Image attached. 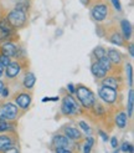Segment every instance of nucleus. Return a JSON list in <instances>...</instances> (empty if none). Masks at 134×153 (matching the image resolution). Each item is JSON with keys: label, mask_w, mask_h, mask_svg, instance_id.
<instances>
[{"label": "nucleus", "mask_w": 134, "mask_h": 153, "mask_svg": "<svg viewBox=\"0 0 134 153\" xmlns=\"http://www.w3.org/2000/svg\"><path fill=\"white\" fill-rule=\"evenodd\" d=\"M20 72V65L18 62H10L9 65H7V68H6V75L7 77H15Z\"/></svg>", "instance_id": "nucleus-7"}, {"label": "nucleus", "mask_w": 134, "mask_h": 153, "mask_svg": "<svg viewBox=\"0 0 134 153\" xmlns=\"http://www.w3.org/2000/svg\"><path fill=\"white\" fill-rule=\"evenodd\" d=\"M11 147V140L6 136H0V151H5Z\"/></svg>", "instance_id": "nucleus-13"}, {"label": "nucleus", "mask_w": 134, "mask_h": 153, "mask_svg": "<svg viewBox=\"0 0 134 153\" xmlns=\"http://www.w3.org/2000/svg\"><path fill=\"white\" fill-rule=\"evenodd\" d=\"M92 16L97 21H102L107 16V6L106 5H97L92 10Z\"/></svg>", "instance_id": "nucleus-6"}, {"label": "nucleus", "mask_w": 134, "mask_h": 153, "mask_svg": "<svg viewBox=\"0 0 134 153\" xmlns=\"http://www.w3.org/2000/svg\"><path fill=\"white\" fill-rule=\"evenodd\" d=\"M1 94H3V96H4V97H6V96H7V90H6L5 87L3 88V91H1Z\"/></svg>", "instance_id": "nucleus-35"}, {"label": "nucleus", "mask_w": 134, "mask_h": 153, "mask_svg": "<svg viewBox=\"0 0 134 153\" xmlns=\"http://www.w3.org/2000/svg\"><path fill=\"white\" fill-rule=\"evenodd\" d=\"M7 123L3 120V118H0V132H3V131H5V129H7Z\"/></svg>", "instance_id": "nucleus-26"}, {"label": "nucleus", "mask_w": 134, "mask_h": 153, "mask_svg": "<svg viewBox=\"0 0 134 153\" xmlns=\"http://www.w3.org/2000/svg\"><path fill=\"white\" fill-rule=\"evenodd\" d=\"M92 72L94 76H97V77H104L107 70H104V68L99 65V62H96L92 65Z\"/></svg>", "instance_id": "nucleus-10"}, {"label": "nucleus", "mask_w": 134, "mask_h": 153, "mask_svg": "<svg viewBox=\"0 0 134 153\" xmlns=\"http://www.w3.org/2000/svg\"><path fill=\"white\" fill-rule=\"evenodd\" d=\"M93 53H94V56L99 60L101 57H103L104 55H106V51H104L102 48H96L94 51H93Z\"/></svg>", "instance_id": "nucleus-22"}, {"label": "nucleus", "mask_w": 134, "mask_h": 153, "mask_svg": "<svg viewBox=\"0 0 134 153\" xmlns=\"http://www.w3.org/2000/svg\"><path fill=\"white\" fill-rule=\"evenodd\" d=\"M62 112L66 113V114L77 112V105H76V102L73 101V98L71 96L65 97L63 103H62Z\"/></svg>", "instance_id": "nucleus-5"}, {"label": "nucleus", "mask_w": 134, "mask_h": 153, "mask_svg": "<svg viewBox=\"0 0 134 153\" xmlns=\"http://www.w3.org/2000/svg\"><path fill=\"white\" fill-rule=\"evenodd\" d=\"M108 59H109V61H112V62H114V64L121 62V55H119L118 51H116V50L108 51Z\"/></svg>", "instance_id": "nucleus-15"}, {"label": "nucleus", "mask_w": 134, "mask_h": 153, "mask_svg": "<svg viewBox=\"0 0 134 153\" xmlns=\"http://www.w3.org/2000/svg\"><path fill=\"white\" fill-rule=\"evenodd\" d=\"M80 126H81L82 128H83V129H85V131H86V132H91V128H89V127L87 126V123H86V122H83V121H81V122H80Z\"/></svg>", "instance_id": "nucleus-28"}, {"label": "nucleus", "mask_w": 134, "mask_h": 153, "mask_svg": "<svg viewBox=\"0 0 134 153\" xmlns=\"http://www.w3.org/2000/svg\"><path fill=\"white\" fill-rule=\"evenodd\" d=\"M65 133H66V136L68 137V138H71V140H80V138H81V133H80L78 129H76V128L67 127V128L65 129Z\"/></svg>", "instance_id": "nucleus-11"}, {"label": "nucleus", "mask_w": 134, "mask_h": 153, "mask_svg": "<svg viewBox=\"0 0 134 153\" xmlns=\"http://www.w3.org/2000/svg\"><path fill=\"white\" fill-rule=\"evenodd\" d=\"M110 1L113 3V5L117 10H121V3H119V0H110Z\"/></svg>", "instance_id": "nucleus-30"}, {"label": "nucleus", "mask_w": 134, "mask_h": 153, "mask_svg": "<svg viewBox=\"0 0 134 153\" xmlns=\"http://www.w3.org/2000/svg\"><path fill=\"white\" fill-rule=\"evenodd\" d=\"M99 134L102 136V138H103V141H107V140H108V138H107V136H106V134H104V133H103L102 131H99Z\"/></svg>", "instance_id": "nucleus-34"}, {"label": "nucleus", "mask_w": 134, "mask_h": 153, "mask_svg": "<svg viewBox=\"0 0 134 153\" xmlns=\"http://www.w3.org/2000/svg\"><path fill=\"white\" fill-rule=\"evenodd\" d=\"M3 88H4V83H3V81H0V95H1Z\"/></svg>", "instance_id": "nucleus-38"}, {"label": "nucleus", "mask_w": 134, "mask_h": 153, "mask_svg": "<svg viewBox=\"0 0 134 153\" xmlns=\"http://www.w3.org/2000/svg\"><path fill=\"white\" fill-rule=\"evenodd\" d=\"M103 86H108L110 88H117L118 86V83H117V80L114 77H107V79H104L103 80Z\"/></svg>", "instance_id": "nucleus-17"}, {"label": "nucleus", "mask_w": 134, "mask_h": 153, "mask_svg": "<svg viewBox=\"0 0 134 153\" xmlns=\"http://www.w3.org/2000/svg\"><path fill=\"white\" fill-rule=\"evenodd\" d=\"M1 50H3V55L7 56V57L14 56L15 52H16V48H15L13 44H5L4 46L1 48Z\"/></svg>", "instance_id": "nucleus-12"}, {"label": "nucleus", "mask_w": 134, "mask_h": 153, "mask_svg": "<svg viewBox=\"0 0 134 153\" xmlns=\"http://www.w3.org/2000/svg\"><path fill=\"white\" fill-rule=\"evenodd\" d=\"M127 76H128V81H129V85H133V74H132V66L130 65H127Z\"/></svg>", "instance_id": "nucleus-23"}, {"label": "nucleus", "mask_w": 134, "mask_h": 153, "mask_svg": "<svg viewBox=\"0 0 134 153\" xmlns=\"http://www.w3.org/2000/svg\"><path fill=\"white\" fill-rule=\"evenodd\" d=\"M18 113V107H15L13 103H6L0 107V118H6V120H14L16 117Z\"/></svg>", "instance_id": "nucleus-3"}, {"label": "nucleus", "mask_w": 134, "mask_h": 153, "mask_svg": "<svg viewBox=\"0 0 134 153\" xmlns=\"http://www.w3.org/2000/svg\"><path fill=\"white\" fill-rule=\"evenodd\" d=\"M4 65L3 64H0V77H1V75H3V72H4Z\"/></svg>", "instance_id": "nucleus-33"}, {"label": "nucleus", "mask_w": 134, "mask_h": 153, "mask_svg": "<svg viewBox=\"0 0 134 153\" xmlns=\"http://www.w3.org/2000/svg\"><path fill=\"white\" fill-rule=\"evenodd\" d=\"M68 90L71 91V92H74V88H73V85H72V83H70V85H68Z\"/></svg>", "instance_id": "nucleus-37"}, {"label": "nucleus", "mask_w": 134, "mask_h": 153, "mask_svg": "<svg viewBox=\"0 0 134 153\" xmlns=\"http://www.w3.org/2000/svg\"><path fill=\"white\" fill-rule=\"evenodd\" d=\"M56 152L57 153H70L71 151L68 148H65V147H61V148H56Z\"/></svg>", "instance_id": "nucleus-29"}, {"label": "nucleus", "mask_w": 134, "mask_h": 153, "mask_svg": "<svg viewBox=\"0 0 134 153\" xmlns=\"http://www.w3.org/2000/svg\"><path fill=\"white\" fill-rule=\"evenodd\" d=\"M134 46H133V45H132V46L129 48V51H130V56H134V49H133Z\"/></svg>", "instance_id": "nucleus-36"}, {"label": "nucleus", "mask_w": 134, "mask_h": 153, "mask_svg": "<svg viewBox=\"0 0 134 153\" xmlns=\"http://www.w3.org/2000/svg\"><path fill=\"white\" fill-rule=\"evenodd\" d=\"M110 143H112V147H113V148H116V147L118 146V142H117V138H116V137H112Z\"/></svg>", "instance_id": "nucleus-31"}, {"label": "nucleus", "mask_w": 134, "mask_h": 153, "mask_svg": "<svg viewBox=\"0 0 134 153\" xmlns=\"http://www.w3.org/2000/svg\"><path fill=\"white\" fill-rule=\"evenodd\" d=\"M5 152H6V153H16L18 149H16V148H10V147H9L7 149H5Z\"/></svg>", "instance_id": "nucleus-32"}, {"label": "nucleus", "mask_w": 134, "mask_h": 153, "mask_svg": "<svg viewBox=\"0 0 134 153\" xmlns=\"http://www.w3.org/2000/svg\"><path fill=\"white\" fill-rule=\"evenodd\" d=\"M0 64H3V65L6 67L7 65L10 64V60H9V57L5 56V55H1V56H0Z\"/></svg>", "instance_id": "nucleus-25"}, {"label": "nucleus", "mask_w": 134, "mask_h": 153, "mask_svg": "<svg viewBox=\"0 0 134 153\" xmlns=\"http://www.w3.org/2000/svg\"><path fill=\"white\" fill-rule=\"evenodd\" d=\"M34 85H35V76H34V74H27L25 80H24V86L26 88H31Z\"/></svg>", "instance_id": "nucleus-16"}, {"label": "nucleus", "mask_w": 134, "mask_h": 153, "mask_svg": "<svg viewBox=\"0 0 134 153\" xmlns=\"http://www.w3.org/2000/svg\"><path fill=\"white\" fill-rule=\"evenodd\" d=\"M99 97L102 98L103 101H106L108 103H112L116 101L117 98V94H116V90L114 88H110L108 86H103L99 90Z\"/></svg>", "instance_id": "nucleus-4"}, {"label": "nucleus", "mask_w": 134, "mask_h": 153, "mask_svg": "<svg viewBox=\"0 0 134 153\" xmlns=\"http://www.w3.org/2000/svg\"><path fill=\"white\" fill-rule=\"evenodd\" d=\"M30 102H31V97H30L29 95H26V94H22V95H20V96L16 98L18 106L21 107V108H24V110L27 108L29 105H30Z\"/></svg>", "instance_id": "nucleus-8"}, {"label": "nucleus", "mask_w": 134, "mask_h": 153, "mask_svg": "<svg viewBox=\"0 0 134 153\" xmlns=\"http://www.w3.org/2000/svg\"><path fill=\"white\" fill-rule=\"evenodd\" d=\"M110 41L113 42V44H116V45H122V44H123V39H122V36L119 35V34H114V35H112Z\"/></svg>", "instance_id": "nucleus-21"}, {"label": "nucleus", "mask_w": 134, "mask_h": 153, "mask_svg": "<svg viewBox=\"0 0 134 153\" xmlns=\"http://www.w3.org/2000/svg\"><path fill=\"white\" fill-rule=\"evenodd\" d=\"M98 62H99V65L104 68V70H109V59L106 57V55H104L103 57H101L98 60Z\"/></svg>", "instance_id": "nucleus-20"}, {"label": "nucleus", "mask_w": 134, "mask_h": 153, "mask_svg": "<svg viewBox=\"0 0 134 153\" xmlns=\"http://www.w3.org/2000/svg\"><path fill=\"white\" fill-rule=\"evenodd\" d=\"M25 20H26L25 13L22 10H19V9L11 11L9 15H7V21H9L14 27H21L25 24Z\"/></svg>", "instance_id": "nucleus-2"}, {"label": "nucleus", "mask_w": 134, "mask_h": 153, "mask_svg": "<svg viewBox=\"0 0 134 153\" xmlns=\"http://www.w3.org/2000/svg\"><path fill=\"white\" fill-rule=\"evenodd\" d=\"M9 33H10V30H7V29H5L3 26H0V40L4 39V37H6L7 35H9Z\"/></svg>", "instance_id": "nucleus-24"}, {"label": "nucleus", "mask_w": 134, "mask_h": 153, "mask_svg": "<svg viewBox=\"0 0 134 153\" xmlns=\"http://www.w3.org/2000/svg\"><path fill=\"white\" fill-rule=\"evenodd\" d=\"M125 122H127V114L125 113H119L116 117V123L118 125V127H125Z\"/></svg>", "instance_id": "nucleus-18"}, {"label": "nucleus", "mask_w": 134, "mask_h": 153, "mask_svg": "<svg viewBox=\"0 0 134 153\" xmlns=\"http://www.w3.org/2000/svg\"><path fill=\"white\" fill-rule=\"evenodd\" d=\"M122 29H123V33H124V37H125V39H130L132 26H130L128 20H123L122 21Z\"/></svg>", "instance_id": "nucleus-14"}, {"label": "nucleus", "mask_w": 134, "mask_h": 153, "mask_svg": "<svg viewBox=\"0 0 134 153\" xmlns=\"http://www.w3.org/2000/svg\"><path fill=\"white\" fill-rule=\"evenodd\" d=\"M133 100H134V92L133 90L129 91V105H128V116L130 117L133 114Z\"/></svg>", "instance_id": "nucleus-19"}, {"label": "nucleus", "mask_w": 134, "mask_h": 153, "mask_svg": "<svg viewBox=\"0 0 134 153\" xmlns=\"http://www.w3.org/2000/svg\"><path fill=\"white\" fill-rule=\"evenodd\" d=\"M77 96H78V100L81 101V103L85 107H91L93 106L94 103V96L93 94L89 91L88 88L83 87V86H81L77 88Z\"/></svg>", "instance_id": "nucleus-1"}, {"label": "nucleus", "mask_w": 134, "mask_h": 153, "mask_svg": "<svg viewBox=\"0 0 134 153\" xmlns=\"http://www.w3.org/2000/svg\"><path fill=\"white\" fill-rule=\"evenodd\" d=\"M123 152H127V151H129V152H133V148H132V146L129 143H123V146H122V148H121Z\"/></svg>", "instance_id": "nucleus-27"}, {"label": "nucleus", "mask_w": 134, "mask_h": 153, "mask_svg": "<svg viewBox=\"0 0 134 153\" xmlns=\"http://www.w3.org/2000/svg\"><path fill=\"white\" fill-rule=\"evenodd\" d=\"M54 144L57 148H61V147L67 148L68 147V140H67V137H63V136H56L54 138Z\"/></svg>", "instance_id": "nucleus-9"}]
</instances>
